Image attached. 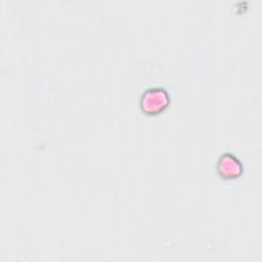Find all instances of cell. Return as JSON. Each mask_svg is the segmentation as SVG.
Returning a JSON list of instances; mask_svg holds the SVG:
<instances>
[{
	"label": "cell",
	"mask_w": 262,
	"mask_h": 262,
	"mask_svg": "<svg viewBox=\"0 0 262 262\" xmlns=\"http://www.w3.org/2000/svg\"><path fill=\"white\" fill-rule=\"evenodd\" d=\"M217 170L223 178H235L241 175L243 165L241 161L232 154H223L217 162Z\"/></svg>",
	"instance_id": "7a4b0ae2"
},
{
	"label": "cell",
	"mask_w": 262,
	"mask_h": 262,
	"mask_svg": "<svg viewBox=\"0 0 262 262\" xmlns=\"http://www.w3.org/2000/svg\"><path fill=\"white\" fill-rule=\"evenodd\" d=\"M140 107L147 115H157L169 104V95L163 88L152 87L146 89L139 100Z\"/></svg>",
	"instance_id": "6da1fadb"
}]
</instances>
